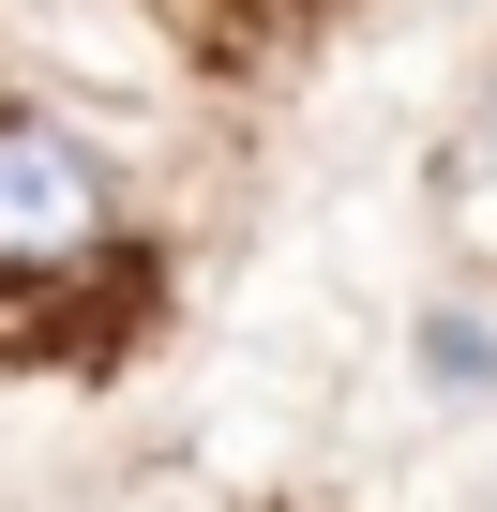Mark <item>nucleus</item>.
Masks as SVG:
<instances>
[{"mask_svg":"<svg viewBox=\"0 0 497 512\" xmlns=\"http://www.w3.org/2000/svg\"><path fill=\"white\" fill-rule=\"evenodd\" d=\"M437 211H452L467 256H497V91L452 121V151H437Z\"/></svg>","mask_w":497,"mask_h":512,"instance_id":"nucleus-2","label":"nucleus"},{"mask_svg":"<svg viewBox=\"0 0 497 512\" xmlns=\"http://www.w3.org/2000/svg\"><path fill=\"white\" fill-rule=\"evenodd\" d=\"M422 332H437V377H452V392H482V377H497V347H482V317H422Z\"/></svg>","mask_w":497,"mask_h":512,"instance_id":"nucleus-3","label":"nucleus"},{"mask_svg":"<svg viewBox=\"0 0 497 512\" xmlns=\"http://www.w3.org/2000/svg\"><path fill=\"white\" fill-rule=\"evenodd\" d=\"M121 196L91 166V136H61L46 106H0V287H46L76 256H106Z\"/></svg>","mask_w":497,"mask_h":512,"instance_id":"nucleus-1","label":"nucleus"}]
</instances>
